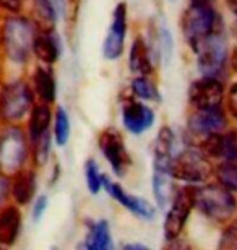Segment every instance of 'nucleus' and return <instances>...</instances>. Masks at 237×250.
<instances>
[{
    "instance_id": "31",
    "label": "nucleus",
    "mask_w": 237,
    "mask_h": 250,
    "mask_svg": "<svg viewBox=\"0 0 237 250\" xmlns=\"http://www.w3.org/2000/svg\"><path fill=\"white\" fill-rule=\"evenodd\" d=\"M228 109L236 121H237V82L229 88L228 91Z\"/></svg>"
},
{
    "instance_id": "14",
    "label": "nucleus",
    "mask_w": 237,
    "mask_h": 250,
    "mask_svg": "<svg viewBox=\"0 0 237 250\" xmlns=\"http://www.w3.org/2000/svg\"><path fill=\"white\" fill-rule=\"evenodd\" d=\"M122 121L129 132L138 135L153 125L154 114L150 107L143 106L142 103L127 101L122 107Z\"/></svg>"
},
{
    "instance_id": "1",
    "label": "nucleus",
    "mask_w": 237,
    "mask_h": 250,
    "mask_svg": "<svg viewBox=\"0 0 237 250\" xmlns=\"http://www.w3.org/2000/svg\"><path fill=\"white\" fill-rule=\"evenodd\" d=\"M195 207L216 223H228L234 216L237 203L233 190L221 184H208L195 188Z\"/></svg>"
},
{
    "instance_id": "7",
    "label": "nucleus",
    "mask_w": 237,
    "mask_h": 250,
    "mask_svg": "<svg viewBox=\"0 0 237 250\" xmlns=\"http://www.w3.org/2000/svg\"><path fill=\"white\" fill-rule=\"evenodd\" d=\"M31 91L23 82L7 84L0 96V114L5 121H18L31 106Z\"/></svg>"
},
{
    "instance_id": "11",
    "label": "nucleus",
    "mask_w": 237,
    "mask_h": 250,
    "mask_svg": "<svg viewBox=\"0 0 237 250\" xmlns=\"http://www.w3.org/2000/svg\"><path fill=\"white\" fill-rule=\"evenodd\" d=\"M125 31H127V8H125V3H119L114 10L112 23H110L109 33L103 46V54L106 59H117L122 54Z\"/></svg>"
},
{
    "instance_id": "19",
    "label": "nucleus",
    "mask_w": 237,
    "mask_h": 250,
    "mask_svg": "<svg viewBox=\"0 0 237 250\" xmlns=\"http://www.w3.org/2000/svg\"><path fill=\"white\" fill-rule=\"evenodd\" d=\"M130 68H132V72L138 73L140 77H146L153 72L148 46L143 41V38L140 36L135 39L132 49H130Z\"/></svg>"
},
{
    "instance_id": "4",
    "label": "nucleus",
    "mask_w": 237,
    "mask_h": 250,
    "mask_svg": "<svg viewBox=\"0 0 237 250\" xmlns=\"http://www.w3.org/2000/svg\"><path fill=\"white\" fill-rule=\"evenodd\" d=\"M34 36L36 33L33 26L24 18H8L3 26V46L7 56L15 62L26 61L29 51L33 49Z\"/></svg>"
},
{
    "instance_id": "34",
    "label": "nucleus",
    "mask_w": 237,
    "mask_h": 250,
    "mask_svg": "<svg viewBox=\"0 0 237 250\" xmlns=\"http://www.w3.org/2000/svg\"><path fill=\"white\" fill-rule=\"evenodd\" d=\"M5 190H7V181L3 177H0V200L3 198L5 195Z\"/></svg>"
},
{
    "instance_id": "8",
    "label": "nucleus",
    "mask_w": 237,
    "mask_h": 250,
    "mask_svg": "<svg viewBox=\"0 0 237 250\" xmlns=\"http://www.w3.org/2000/svg\"><path fill=\"white\" fill-rule=\"evenodd\" d=\"M224 99V86L216 77L195 80L189 88V101L195 109L219 107Z\"/></svg>"
},
{
    "instance_id": "38",
    "label": "nucleus",
    "mask_w": 237,
    "mask_h": 250,
    "mask_svg": "<svg viewBox=\"0 0 237 250\" xmlns=\"http://www.w3.org/2000/svg\"><path fill=\"white\" fill-rule=\"evenodd\" d=\"M233 65H234V68L237 70V44H236L234 52H233Z\"/></svg>"
},
{
    "instance_id": "10",
    "label": "nucleus",
    "mask_w": 237,
    "mask_h": 250,
    "mask_svg": "<svg viewBox=\"0 0 237 250\" xmlns=\"http://www.w3.org/2000/svg\"><path fill=\"white\" fill-rule=\"evenodd\" d=\"M99 148L104 153L106 159L112 166L114 172H117L119 176H124L125 169L130 164V156L125 149L124 138L119 133V130L115 128H108L101 133L99 137Z\"/></svg>"
},
{
    "instance_id": "12",
    "label": "nucleus",
    "mask_w": 237,
    "mask_h": 250,
    "mask_svg": "<svg viewBox=\"0 0 237 250\" xmlns=\"http://www.w3.org/2000/svg\"><path fill=\"white\" fill-rule=\"evenodd\" d=\"M226 127V117L219 107L213 109H195L189 119V130L194 135L210 137V135L223 132Z\"/></svg>"
},
{
    "instance_id": "9",
    "label": "nucleus",
    "mask_w": 237,
    "mask_h": 250,
    "mask_svg": "<svg viewBox=\"0 0 237 250\" xmlns=\"http://www.w3.org/2000/svg\"><path fill=\"white\" fill-rule=\"evenodd\" d=\"M26 159V145L18 128H8L0 135V169L12 172Z\"/></svg>"
},
{
    "instance_id": "23",
    "label": "nucleus",
    "mask_w": 237,
    "mask_h": 250,
    "mask_svg": "<svg viewBox=\"0 0 237 250\" xmlns=\"http://www.w3.org/2000/svg\"><path fill=\"white\" fill-rule=\"evenodd\" d=\"M171 172L154 171L153 172V192L158 200V205L164 208L168 205L169 198L172 197V186H171Z\"/></svg>"
},
{
    "instance_id": "21",
    "label": "nucleus",
    "mask_w": 237,
    "mask_h": 250,
    "mask_svg": "<svg viewBox=\"0 0 237 250\" xmlns=\"http://www.w3.org/2000/svg\"><path fill=\"white\" fill-rule=\"evenodd\" d=\"M86 249L91 250H108L112 247L110 242V232H109V224L106 221H98L91 224L89 234L86 237Z\"/></svg>"
},
{
    "instance_id": "24",
    "label": "nucleus",
    "mask_w": 237,
    "mask_h": 250,
    "mask_svg": "<svg viewBox=\"0 0 237 250\" xmlns=\"http://www.w3.org/2000/svg\"><path fill=\"white\" fill-rule=\"evenodd\" d=\"M50 124V111L46 104H39L34 106L31 112V119H29V135L31 138H38L39 135L47 132Z\"/></svg>"
},
{
    "instance_id": "16",
    "label": "nucleus",
    "mask_w": 237,
    "mask_h": 250,
    "mask_svg": "<svg viewBox=\"0 0 237 250\" xmlns=\"http://www.w3.org/2000/svg\"><path fill=\"white\" fill-rule=\"evenodd\" d=\"M172 148H174V133L169 127L159 130L154 142V171L171 172V163H172Z\"/></svg>"
},
{
    "instance_id": "18",
    "label": "nucleus",
    "mask_w": 237,
    "mask_h": 250,
    "mask_svg": "<svg viewBox=\"0 0 237 250\" xmlns=\"http://www.w3.org/2000/svg\"><path fill=\"white\" fill-rule=\"evenodd\" d=\"M33 51L39 61H43L44 63H49V65L54 63L57 61L59 52H60L57 36H54L52 33H47V31L36 34L33 41Z\"/></svg>"
},
{
    "instance_id": "27",
    "label": "nucleus",
    "mask_w": 237,
    "mask_h": 250,
    "mask_svg": "<svg viewBox=\"0 0 237 250\" xmlns=\"http://www.w3.org/2000/svg\"><path fill=\"white\" fill-rule=\"evenodd\" d=\"M85 176H86V184H88V188L91 193H98L99 188L103 187V176L99 174V169H98V164H96L93 159H89L85 164Z\"/></svg>"
},
{
    "instance_id": "25",
    "label": "nucleus",
    "mask_w": 237,
    "mask_h": 250,
    "mask_svg": "<svg viewBox=\"0 0 237 250\" xmlns=\"http://www.w3.org/2000/svg\"><path fill=\"white\" fill-rule=\"evenodd\" d=\"M216 177L221 186L229 190H237V161H223L216 169Z\"/></svg>"
},
{
    "instance_id": "37",
    "label": "nucleus",
    "mask_w": 237,
    "mask_h": 250,
    "mask_svg": "<svg viewBox=\"0 0 237 250\" xmlns=\"http://www.w3.org/2000/svg\"><path fill=\"white\" fill-rule=\"evenodd\" d=\"M124 249H133V250H138V249H146L145 246H140V244H129V246H125Z\"/></svg>"
},
{
    "instance_id": "26",
    "label": "nucleus",
    "mask_w": 237,
    "mask_h": 250,
    "mask_svg": "<svg viewBox=\"0 0 237 250\" xmlns=\"http://www.w3.org/2000/svg\"><path fill=\"white\" fill-rule=\"evenodd\" d=\"M54 133H55V140H57V145H60V146H64V145L68 142V137H70V122H68L67 112H65L62 107H59L57 109V114H55V128H54Z\"/></svg>"
},
{
    "instance_id": "32",
    "label": "nucleus",
    "mask_w": 237,
    "mask_h": 250,
    "mask_svg": "<svg viewBox=\"0 0 237 250\" xmlns=\"http://www.w3.org/2000/svg\"><path fill=\"white\" fill-rule=\"evenodd\" d=\"M46 207H47V198L44 197V195H41V197L38 198V202H36V205H34V209H33V219L36 223L43 218Z\"/></svg>"
},
{
    "instance_id": "35",
    "label": "nucleus",
    "mask_w": 237,
    "mask_h": 250,
    "mask_svg": "<svg viewBox=\"0 0 237 250\" xmlns=\"http://www.w3.org/2000/svg\"><path fill=\"white\" fill-rule=\"evenodd\" d=\"M228 2V5H229V8L233 10V12L237 15V0H226Z\"/></svg>"
},
{
    "instance_id": "28",
    "label": "nucleus",
    "mask_w": 237,
    "mask_h": 250,
    "mask_svg": "<svg viewBox=\"0 0 237 250\" xmlns=\"http://www.w3.org/2000/svg\"><path fill=\"white\" fill-rule=\"evenodd\" d=\"M132 88H133V93L142 99H151V101H153V99H159L156 88L145 77H140L137 80H133Z\"/></svg>"
},
{
    "instance_id": "3",
    "label": "nucleus",
    "mask_w": 237,
    "mask_h": 250,
    "mask_svg": "<svg viewBox=\"0 0 237 250\" xmlns=\"http://www.w3.org/2000/svg\"><path fill=\"white\" fill-rule=\"evenodd\" d=\"M198 61V70L203 77H218L228 57V42L218 29L194 47Z\"/></svg>"
},
{
    "instance_id": "22",
    "label": "nucleus",
    "mask_w": 237,
    "mask_h": 250,
    "mask_svg": "<svg viewBox=\"0 0 237 250\" xmlns=\"http://www.w3.org/2000/svg\"><path fill=\"white\" fill-rule=\"evenodd\" d=\"M34 84H36L38 96L43 99L44 103H52L55 98V82L52 72L47 68L38 67L34 72Z\"/></svg>"
},
{
    "instance_id": "13",
    "label": "nucleus",
    "mask_w": 237,
    "mask_h": 250,
    "mask_svg": "<svg viewBox=\"0 0 237 250\" xmlns=\"http://www.w3.org/2000/svg\"><path fill=\"white\" fill-rule=\"evenodd\" d=\"M208 158L221 161H237V132L215 133L205 138L203 149Z\"/></svg>"
},
{
    "instance_id": "20",
    "label": "nucleus",
    "mask_w": 237,
    "mask_h": 250,
    "mask_svg": "<svg viewBox=\"0 0 237 250\" xmlns=\"http://www.w3.org/2000/svg\"><path fill=\"white\" fill-rule=\"evenodd\" d=\"M34 190H36V179L34 174L29 171H20L13 181V198L20 205H26L29 200L34 197Z\"/></svg>"
},
{
    "instance_id": "6",
    "label": "nucleus",
    "mask_w": 237,
    "mask_h": 250,
    "mask_svg": "<svg viewBox=\"0 0 237 250\" xmlns=\"http://www.w3.org/2000/svg\"><path fill=\"white\" fill-rule=\"evenodd\" d=\"M195 207V188L182 187L174 195L168 214L164 219V236L168 241H175L190 216V211Z\"/></svg>"
},
{
    "instance_id": "2",
    "label": "nucleus",
    "mask_w": 237,
    "mask_h": 250,
    "mask_svg": "<svg viewBox=\"0 0 237 250\" xmlns=\"http://www.w3.org/2000/svg\"><path fill=\"white\" fill-rule=\"evenodd\" d=\"M211 164L203 151L189 148L172 158L171 176L187 184H201L211 176Z\"/></svg>"
},
{
    "instance_id": "17",
    "label": "nucleus",
    "mask_w": 237,
    "mask_h": 250,
    "mask_svg": "<svg viewBox=\"0 0 237 250\" xmlns=\"http://www.w3.org/2000/svg\"><path fill=\"white\" fill-rule=\"evenodd\" d=\"M20 226H22V216H20L18 208H3L0 213V244L12 246L18 237Z\"/></svg>"
},
{
    "instance_id": "33",
    "label": "nucleus",
    "mask_w": 237,
    "mask_h": 250,
    "mask_svg": "<svg viewBox=\"0 0 237 250\" xmlns=\"http://www.w3.org/2000/svg\"><path fill=\"white\" fill-rule=\"evenodd\" d=\"M23 0H0V5L5 8V10H10V12H17L22 7Z\"/></svg>"
},
{
    "instance_id": "15",
    "label": "nucleus",
    "mask_w": 237,
    "mask_h": 250,
    "mask_svg": "<svg viewBox=\"0 0 237 250\" xmlns=\"http://www.w3.org/2000/svg\"><path fill=\"white\" fill-rule=\"evenodd\" d=\"M103 187L108 190L110 197L114 200H117L120 205H124L129 211H132L133 214H137V216L143 219H151L154 216V208L151 207L146 200L137 198V197H133V195H127L117 184L110 182L109 179L104 176H103Z\"/></svg>"
},
{
    "instance_id": "29",
    "label": "nucleus",
    "mask_w": 237,
    "mask_h": 250,
    "mask_svg": "<svg viewBox=\"0 0 237 250\" xmlns=\"http://www.w3.org/2000/svg\"><path fill=\"white\" fill-rule=\"evenodd\" d=\"M34 142V154H36V161L39 164H44L46 159L49 156V151H50V135H49V130L39 135L38 138L33 140Z\"/></svg>"
},
{
    "instance_id": "30",
    "label": "nucleus",
    "mask_w": 237,
    "mask_h": 250,
    "mask_svg": "<svg viewBox=\"0 0 237 250\" xmlns=\"http://www.w3.org/2000/svg\"><path fill=\"white\" fill-rule=\"evenodd\" d=\"M219 249L237 250V219L224 229L223 236H221V241H219Z\"/></svg>"
},
{
    "instance_id": "5",
    "label": "nucleus",
    "mask_w": 237,
    "mask_h": 250,
    "mask_svg": "<svg viewBox=\"0 0 237 250\" xmlns=\"http://www.w3.org/2000/svg\"><path fill=\"white\" fill-rule=\"evenodd\" d=\"M216 13L210 5H195L184 12L182 17V31L185 39L192 47H195L206 36L216 31Z\"/></svg>"
},
{
    "instance_id": "36",
    "label": "nucleus",
    "mask_w": 237,
    "mask_h": 250,
    "mask_svg": "<svg viewBox=\"0 0 237 250\" xmlns=\"http://www.w3.org/2000/svg\"><path fill=\"white\" fill-rule=\"evenodd\" d=\"M192 3H195V5H210L213 0H190Z\"/></svg>"
}]
</instances>
